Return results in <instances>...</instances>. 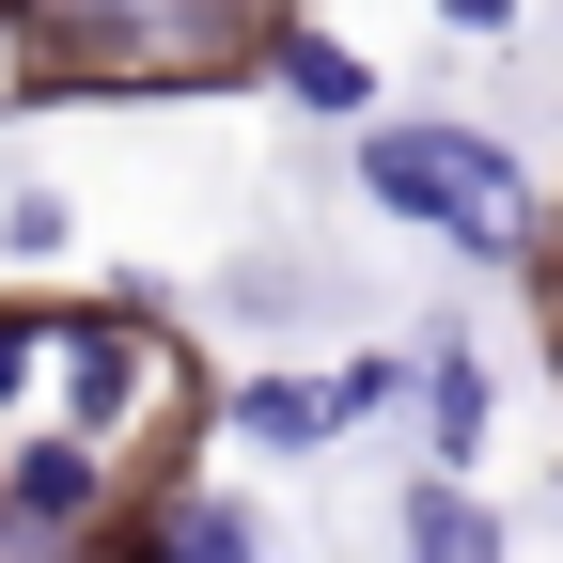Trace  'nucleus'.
I'll return each mask as SVG.
<instances>
[{
	"instance_id": "f257e3e1",
	"label": "nucleus",
	"mask_w": 563,
	"mask_h": 563,
	"mask_svg": "<svg viewBox=\"0 0 563 563\" xmlns=\"http://www.w3.org/2000/svg\"><path fill=\"white\" fill-rule=\"evenodd\" d=\"M298 0H0V110L47 95H235Z\"/></svg>"
},
{
	"instance_id": "f03ea898",
	"label": "nucleus",
	"mask_w": 563,
	"mask_h": 563,
	"mask_svg": "<svg viewBox=\"0 0 563 563\" xmlns=\"http://www.w3.org/2000/svg\"><path fill=\"white\" fill-rule=\"evenodd\" d=\"M361 188L391 203V220H422L439 251H470V266L532 251V173L485 125H361Z\"/></svg>"
},
{
	"instance_id": "7ed1b4c3",
	"label": "nucleus",
	"mask_w": 563,
	"mask_h": 563,
	"mask_svg": "<svg viewBox=\"0 0 563 563\" xmlns=\"http://www.w3.org/2000/svg\"><path fill=\"white\" fill-rule=\"evenodd\" d=\"M391 391H407V361L376 344V361H329V376H235L220 422H235L251 454H313V439H344V422H376Z\"/></svg>"
},
{
	"instance_id": "20e7f679",
	"label": "nucleus",
	"mask_w": 563,
	"mask_h": 563,
	"mask_svg": "<svg viewBox=\"0 0 563 563\" xmlns=\"http://www.w3.org/2000/svg\"><path fill=\"white\" fill-rule=\"evenodd\" d=\"M422 470H454V485L485 470V344H454V329L422 344Z\"/></svg>"
},
{
	"instance_id": "39448f33",
	"label": "nucleus",
	"mask_w": 563,
	"mask_h": 563,
	"mask_svg": "<svg viewBox=\"0 0 563 563\" xmlns=\"http://www.w3.org/2000/svg\"><path fill=\"white\" fill-rule=\"evenodd\" d=\"M407 563H517V532H501V501H485V485L422 470V485H407Z\"/></svg>"
},
{
	"instance_id": "423d86ee",
	"label": "nucleus",
	"mask_w": 563,
	"mask_h": 563,
	"mask_svg": "<svg viewBox=\"0 0 563 563\" xmlns=\"http://www.w3.org/2000/svg\"><path fill=\"white\" fill-rule=\"evenodd\" d=\"M266 79L298 95V110H329V125H361V110H376V63L344 47V32H313V16L282 32V47H266Z\"/></svg>"
},
{
	"instance_id": "0eeeda50",
	"label": "nucleus",
	"mask_w": 563,
	"mask_h": 563,
	"mask_svg": "<svg viewBox=\"0 0 563 563\" xmlns=\"http://www.w3.org/2000/svg\"><path fill=\"white\" fill-rule=\"evenodd\" d=\"M157 563H266V517L235 485H173L157 501Z\"/></svg>"
},
{
	"instance_id": "6e6552de",
	"label": "nucleus",
	"mask_w": 563,
	"mask_h": 563,
	"mask_svg": "<svg viewBox=\"0 0 563 563\" xmlns=\"http://www.w3.org/2000/svg\"><path fill=\"white\" fill-rule=\"evenodd\" d=\"M47 313H63V298H0V422L47 407Z\"/></svg>"
},
{
	"instance_id": "1a4fd4ad",
	"label": "nucleus",
	"mask_w": 563,
	"mask_h": 563,
	"mask_svg": "<svg viewBox=\"0 0 563 563\" xmlns=\"http://www.w3.org/2000/svg\"><path fill=\"white\" fill-rule=\"evenodd\" d=\"M63 235H79V220H63V203H47V188H16V203H0V251H16V266H47Z\"/></svg>"
},
{
	"instance_id": "9d476101",
	"label": "nucleus",
	"mask_w": 563,
	"mask_h": 563,
	"mask_svg": "<svg viewBox=\"0 0 563 563\" xmlns=\"http://www.w3.org/2000/svg\"><path fill=\"white\" fill-rule=\"evenodd\" d=\"M439 16H454V32H517V0H439Z\"/></svg>"
},
{
	"instance_id": "9b49d317",
	"label": "nucleus",
	"mask_w": 563,
	"mask_h": 563,
	"mask_svg": "<svg viewBox=\"0 0 563 563\" xmlns=\"http://www.w3.org/2000/svg\"><path fill=\"white\" fill-rule=\"evenodd\" d=\"M548 361H563V220H548Z\"/></svg>"
}]
</instances>
